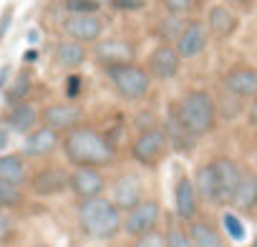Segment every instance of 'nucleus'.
I'll return each mask as SVG.
<instances>
[{
  "mask_svg": "<svg viewBox=\"0 0 257 247\" xmlns=\"http://www.w3.org/2000/svg\"><path fill=\"white\" fill-rule=\"evenodd\" d=\"M237 26H239V18H237L229 8L217 6V8L209 11V18H207V31H209V33H214V36H219V38H229V36L237 31Z\"/></svg>",
  "mask_w": 257,
  "mask_h": 247,
  "instance_id": "obj_24",
  "label": "nucleus"
},
{
  "mask_svg": "<svg viewBox=\"0 0 257 247\" xmlns=\"http://www.w3.org/2000/svg\"><path fill=\"white\" fill-rule=\"evenodd\" d=\"M229 207H234L237 212H252L257 207V177L254 174H242L237 189L232 192Z\"/></svg>",
  "mask_w": 257,
  "mask_h": 247,
  "instance_id": "obj_22",
  "label": "nucleus"
},
{
  "mask_svg": "<svg viewBox=\"0 0 257 247\" xmlns=\"http://www.w3.org/2000/svg\"><path fill=\"white\" fill-rule=\"evenodd\" d=\"M8 144V132H0V149H6Z\"/></svg>",
  "mask_w": 257,
  "mask_h": 247,
  "instance_id": "obj_41",
  "label": "nucleus"
},
{
  "mask_svg": "<svg viewBox=\"0 0 257 247\" xmlns=\"http://www.w3.org/2000/svg\"><path fill=\"white\" fill-rule=\"evenodd\" d=\"M23 202H26V194L18 189V187H11V184H6V182H0V209H18V207H23Z\"/></svg>",
  "mask_w": 257,
  "mask_h": 247,
  "instance_id": "obj_27",
  "label": "nucleus"
},
{
  "mask_svg": "<svg viewBox=\"0 0 257 247\" xmlns=\"http://www.w3.org/2000/svg\"><path fill=\"white\" fill-rule=\"evenodd\" d=\"M58 144H61V139H58V134H56L53 129L38 127V129H33V132L26 137V142H23V154L31 157V159H41V157H48Z\"/></svg>",
  "mask_w": 257,
  "mask_h": 247,
  "instance_id": "obj_18",
  "label": "nucleus"
},
{
  "mask_svg": "<svg viewBox=\"0 0 257 247\" xmlns=\"http://www.w3.org/2000/svg\"><path fill=\"white\" fill-rule=\"evenodd\" d=\"M169 116L182 127V132L197 142L207 137L217 124V103L207 91H187L182 98L172 101Z\"/></svg>",
  "mask_w": 257,
  "mask_h": 247,
  "instance_id": "obj_2",
  "label": "nucleus"
},
{
  "mask_svg": "<svg viewBox=\"0 0 257 247\" xmlns=\"http://www.w3.org/2000/svg\"><path fill=\"white\" fill-rule=\"evenodd\" d=\"M86 58H88V51H86V46H81V43H76V41H61V43H56V48H53V61L61 66V68H68V71H76V68H81L83 63H86Z\"/></svg>",
  "mask_w": 257,
  "mask_h": 247,
  "instance_id": "obj_20",
  "label": "nucleus"
},
{
  "mask_svg": "<svg viewBox=\"0 0 257 247\" xmlns=\"http://www.w3.org/2000/svg\"><path fill=\"white\" fill-rule=\"evenodd\" d=\"M63 8L71 16H98L101 6L91 3V0H63Z\"/></svg>",
  "mask_w": 257,
  "mask_h": 247,
  "instance_id": "obj_29",
  "label": "nucleus"
},
{
  "mask_svg": "<svg viewBox=\"0 0 257 247\" xmlns=\"http://www.w3.org/2000/svg\"><path fill=\"white\" fill-rule=\"evenodd\" d=\"M106 78L108 83L116 88V93L123 101H142L149 93L152 86V76L144 66L139 63H126V66H113L106 68Z\"/></svg>",
  "mask_w": 257,
  "mask_h": 247,
  "instance_id": "obj_4",
  "label": "nucleus"
},
{
  "mask_svg": "<svg viewBox=\"0 0 257 247\" xmlns=\"http://www.w3.org/2000/svg\"><path fill=\"white\" fill-rule=\"evenodd\" d=\"M144 6H147V0H111V8L121 13H134V11H142Z\"/></svg>",
  "mask_w": 257,
  "mask_h": 247,
  "instance_id": "obj_36",
  "label": "nucleus"
},
{
  "mask_svg": "<svg viewBox=\"0 0 257 247\" xmlns=\"http://www.w3.org/2000/svg\"><path fill=\"white\" fill-rule=\"evenodd\" d=\"M212 167H214V177H217V187H219V199H222V204H229L232 192L237 189V184H239V179H242L244 172L229 157L212 159Z\"/></svg>",
  "mask_w": 257,
  "mask_h": 247,
  "instance_id": "obj_17",
  "label": "nucleus"
},
{
  "mask_svg": "<svg viewBox=\"0 0 257 247\" xmlns=\"http://www.w3.org/2000/svg\"><path fill=\"white\" fill-rule=\"evenodd\" d=\"M187 234H189V239H192L194 247H227V242L219 234V229L209 219H202V217H197V219L189 222Z\"/></svg>",
  "mask_w": 257,
  "mask_h": 247,
  "instance_id": "obj_19",
  "label": "nucleus"
},
{
  "mask_svg": "<svg viewBox=\"0 0 257 247\" xmlns=\"http://www.w3.org/2000/svg\"><path fill=\"white\" fill-rule=\"evenodd\" d=\"M68 177L71 172H66L63 167H46L31 177V189L36 197H56L68 189Z\"/></svg>",
  "mask_w": 257,
  "mask_h": 247,
  "instance_id": "obj_14",
  "label": "nucleus"
},
{
  "mask_svg": "<svg viewBox=\"0 0 257 247\" xmlns=\"http://www.w3.org/2000/svg\"><path fill=\"white\" fill-rule=\"evenodd\" d=\"M179 68H182V58L177 53V46L162 43V46H157L149 53L147 71H149L152 78H157V81H172V78H177Z\"/></svg>",
  "mask_w": 257,
  "mask_h": 247,
  "instance_id": "obj_8",
  "label": "nucleus"
},
{
  "mask_svg": "<svg viewBox=\"0 0 257 247\" xmlns=\"http://www.w3.org/2000/svg\"><path fill=\"white\" fill-rule=\"evenodd\" d=\"M134 247H167V239H164V234H162L159 229H154V232L139 237Z\"/></svg>",
  "mask_w": 257,
  "mask_h": 247,
  "instance_id": "obj_35",
  "label": "nucleus"
},
{
  "mask_svg": "<svg viewBox=\"0 0 257 247\" xmlns=\"http://www.w3.org/2000/svg\"><path fill=\"white\" fill-rule=\"evenodd\" d=\"M78 224L91 239H111L123 229V212L108 197H93L78 202Z\"/></svg>",
  "mask_w": 257,
  "mask_h": 247,
  "instance_id": "obj_3",
  "label": "nucleus"
},
{
  "mask_svg": "<svg viewBox=\"0 0 257 247\" xmlns=\"http://www.w3.org/2000/svg\"><path fill=\"white\" fill-rule=\"evenodd\" d=\"M197 3H199V0H164L169 16H184V13H189Z\"/></svg>",
  "mask_w": 257,
  "mask_h": 247,
  "instance_id": "obj_33",
  "label": "nucleus"
},
{
  "mask_svg": "<svg viewBox=\"0 0 257 247\" xmlns=\"http://www.w3.org/2000/svg\"><path fill=\"white\" fill-rule=\"evenodd\" d=\"M222 86L232 98L254 101L257 98V68L249 66H234L222 76Z\"/></svg>",
  "mask_w": 257,
  "mask_h": 247,
  "instance_id": "obj_9",
  "label": "nucleus"
},
{
  "mask_svg": "<svg viewBox=\"0 0 257 247\" xmlns=\"http://www.w3.org/2000/svg\"><path fill=\"white\" fill-rule=\"evenodd\" d=\"M167 147H169V142H167L164 129L149 127V129H144V132L137 137V142H134V147H132V159L139 162L142 167H154V164H159L162 157L167 154Z\"/></svg>",
  "mask_w": 257,
  "mask_h": 247,
  "instance_id": "obj_5",
  "label": "nucleus"
},
{
  "mask_svg": "<svg viewBox=\"0 0 257 247\" xmlns=\"http://www.w3.org/2000/svg\"><path fill=\"white\" fill-rule=\"evenodd\" d=\"M101 33H103V21L98 16H68L63 21V36L81 46L98 43Z\"/></svg>",
  "mask_w": 257,
  "mask_h": 247,
  "instance_id": "obj_11",
  "label": "nucleus"
},
{
  "mask_svg": "<svg viewBox=\"0 0 257 247\" xmlns=\"http://www.w3.org/2000/svg\"><path fill=\"white\" fill-rule=\"evenodd\" d=\"M247 121L252 124V127L257 129V98L249 103V108H247Z\"/></svg>",
  "mask_w": 257,
  "mask_h": 247,
  "instance_id": "obj_37",
  "label": "nucleus"
},
{
  "mask_svg": "<svg viewBox=\"0 0 257 247\" xmlns=\"http://www.w3.org/2000/svg\"><path fill=\"white\" fill-rule=\"evenodd\" d=\"M144 184H142V179L137 177V174H132V172H126V174H121L116 182H113V187H111V202L121 209V212H132L137 204H142L144 202Z\"/></svg>",
  "mask_w": 257,
  "mask_h": 247,
  "instance_id": "obj_13",
  "label": "nucleus"
},
{
  "mask_svg": "<svg viewBox=\"0 0 257 247\" xmlns=\"http://www.w3.org/2000/svg\"><path fill=\"white\" fill-rule=\"evenodd\" d=\"M23 61H26V63L38 61V51H36V48H28V51H26V56H23Z\"/></svg>",
  "mask_w": 257,
  "mask_h": 247,
  "instance_id": "obj_39",
  "label": "nucleus"
},
{
  "mask_svg": "<svg viewBox=\"0 0 257 247\" xmlns=\"http://www.w3.org/2000/svg\"><path fill=\"white\" fill-rule=\"evenodd\" d=\"M28 41H38V31H31L28 33Z\"/></svg>",
  "mask_w": 257,
  "mask_h": 247,
  "instance_id": "obj_42",
  "label": "nucleus"
},
{
  "mask_svg": "<svg viewBox=\"0 0 257 247\" xmlns=\"http://www.w3.org/2000/svg\"><path fill=\"white\" fill-rule=\"evenodd\" d=\"M91 56L96 58V63H101L103 68H113V66H126L134 63L137 56V46L126 38H103L98 43H93Z\"/></svg>",
  "mask_w": 257,
  "mask_h": 247,
  "instance_id": "obj_7",
  "label": "nucleus"
},
{
  "mask_svg": "<svg viewBox=\"0 0 257 247\" xmlns=\"http://www.w3.org/2000/svg\"><path fill=\"white\" fill-rule=\"evenodd\" d=\"M8 73H11V68L6 66V68H0V88H3V83L8 81Z\"/></svg>",
  "mask_w": 257,
  "mask_h": 247,
  "instance_id": "obj_40",
  "label": "nucleus"
},
{
  "mask_svg": "<svg viewBox=\"0 0 257 247\" xmlns=\"http://www.w3.org/2000/svg\"><path fill=\"white\" fill-rule=\"evenodd\" d=\"M106 177L101 169H86V167H78L71 172L68 177V189L83 202V199H93V197H103L106 192Z\"/></svg>",
  "mask_w": 257,
  "mask_h": 247,
  "instance_id": "obj_10",
  "label": "nucleus"
},
{
  "mask_svg": "<svg viewBox=\"0 0 257 247\" xmlns=\"http://www.w3.org/2000/svg\"><path fill=\"white\" fill-rule=\"evenodd\" d=\"M83 111L76 106V103H51L41 111V121H43V127L53 129L56 134H68L71 129L78 127V121H81Z\"/></svg>",
  "mask_w": 257,
  "mask_h": 247,
  "instance_id": "obj_12",
  "label": "nucleus"
},
{
  "mask_svg": "<svg viewBox=\"0 0 257 247\" xmlns=\"http://www.w3.org/2000/svg\"><path fill=\"white\" fill-rule=\"evenodd\" d=\"M11 18H13V16H11V11H8L3 18H0V38H3V36H6V31L11 28Z\"/></svg>",
  "mask_w": 257,
  "mask_h": 247,
  "instance_id": "obj_38",
  "label": "nucleus"
},
{
  "mask_svg": "<svg viewBox=\"0 0 257 247\" xmlns=\"http://www.w3.org/2000/svg\"><path fill=\"white\" fill-rule=\"evenodd\" d=\"M174 212L182 222H192L197 219V212H199V194H197V187L189 177H179V182L174 184Z\"/></svg>",
  "mask_w": 257,
  "mask_h": 247,
  "instance_id": "obj_16",
  "label": "nucleus"
},
{
  "mask_svg": "<svg viewBox=\"0 0 257 247\" xmlns=\"http://www.w3.org/2000/svg\"><path fill=\"white\" fill-rule=\"evenodd\" d=\"M222 224H224V232L232 237V239H237V242H242L244 239V224L239 222V217L237 214H232V212H227L224 217H222Z\"/></svg>",
  "mask_w": 257,
  "mask_h": 247,
  "instance_id": "obj_31",
  "label": "nucleus"
},
{
  "mask_svg": "<svg viewBox=\"0 0 257 247\" xmlns=\"http://www.w3.org/2000/svg\"><path fill=\"white\" fill-rule=\"evenodd\" d=\"M252 247H257V237H254V242H252Z\"/></svg>",
  "mask_w": 257,
  "mask_h": 247,
  "instance_id": "obj_44",
  "label": "nucleus"
},
{
  "mask_svg": "<svg viewBox=\"0 0 257 247\" xmlns=\"http://www.w3.org/2000/svg\"><path fill=\"white\" fill-rule=\"evenodd\" d=\"M38 111L33 103L23 101V103H16L11 106V113H8V127L16 132V134H31L36 129V121H38Z\"/></svg>",
  "mask_w": 257,
  "mask_h": 247,
  "instance_id": "obj_23",
  "label": "nucleus"
},
{
  "mask_svg": "<svg viewBox=\"0 0 257 247\" xmlns=\"http://www.w3.org/2000/svg\"><path fill=\"white\" fill-rule=\"evenodd\" d=\"M61 149L76 169H103L116 162V147L106 139V134L96 132L93 127H81V124L68 134H63Z\"/></svg>",
  "mask_w": 257,
  "mask_h": 247,
  "instance_id": "obj_1",
  "label": "nucleus"
},
{
  "mask_svg": "<svg viewBox=\"0 0 257 247\" xmlns=\"http://www.w3.org/2000/svg\"><path fill=\"white\" fill-rule=\"evenodd\" d=\"M31 88H33L31 73H28V71H23V73H18V76H16V81H13V83L6 88V101H8L11 106H16V103H23V101L28 98Z\"/></svg>",
  "mask_w": 257,
  "mask_h": 247,
  "instance_id": "obj_26",
  "label": "nucleus"
},
{
  "mask_svg": "<svg viewBox=\"0 0 257 247\" xmlns=\"http://www.w3.org/2000/svg\"><path fill=\"white\" fill-rule=\"evenodd\" d=\"M237 3H244V0H237Z\"/></svg>",
  "mask_w": 257,
  "mask_h": 247,
  "instance_id": "obj_45",
  "label": "nucleus"
},
{
  "mask_svg": "<svg viewBox=\"0 0 257 247\" xmlns=\"http://www.w3.org/2000/svg\"><path fill=\"white\" fill-rule=\"evenodd\" d=\"M81 88H83L81 73H71V76L66 78V98H68V101H76V98L81 96Z\"/></svg>",
  "mask_w": 257,
  "mask_h": 247,
  "instance_id": "obj_34",
  "label": "nucleus"
},
{
  "mask_svg": "<svg viewBox=\"0 0 257 247\" xmlns=\"http://www.w3.org/2000/svg\"><path fill=\"white\" fill-rule=\"evenodd\" d=\"M194 187H197L199 199H204V202H209V204H222V199H219V187H217V177H214V167H212V162H207V164H202V167L197 169Z\"/></svg>",
  "mask_w": 257,
  "mask_h": 247,
  "instance_id": "obj_25",
  "label": "nucleus"
},
{
  "mask_svg": "<svg viewBox=\"0 0 257 247\" xmlns=\"http://www.w3.org/2000/svg\"><path fill=\"white\" fill-rule=\"evenodd\" d=\"M184 28H187V23H182L179 21V16H169L162 26H159V36L169 43V41H179V36L184 33Z\"/></svg>",
  "mask_w": 257,
  "mask_h": 247,
  "instance_id": "obj_28",
  "label": "nucleus"
},
{
  "mask_svg": "<svg viewBox=\"0 0 257 247\" xmlns=\"http://www.w3.org/2000/svg\"><path fill=\"white\" fill-rule=\"evenodd\" d=\"M13 234H16V222H13V217H11L6 209H0V244H6Z\"/></svg>",
  "mask_w": 257,
  "mask_h": 247,
  "instance_id": "obj_32",
  "label": "nucleus"
},
{
  "mask_svg": "<svg viewBox=\"0 0 257 247\" xmlns=\"http://www.w3.org/2000/svg\"><path fill=\"white\" fill-rule=\"evenodd\" d=\"M159 217H162V207L157 199H144L142 204H137L132 212L123 214V232L128 237H144L149 232L157 229L159 224Z\"/></svg>",
  "mask_w": 257,
  "mask_h": 247,
  "instance_id": "obj_6",
  "label": "nucleus"
},
{
  "mask_svg": "<svg viewBox=\"0 0 257 247\" xmlns=\"http://www.w3.org/2000/svg\"><path fill=\"white\" fill-rule=\"evenodd\" d=\"M164 239H167V247H194L192 239H189V234H187V229H182L177 224H169Z\"/></svg>",
  "mask_w": 257,
  "mask_h": 247,
  "instance_id": "obj_30",
  "label": "nucleus"
},
{
  "mask_svg": "<svg viewBox=\"0 0 257 247\" xmlns=\"http://www.w3.org/2000/svg\"><path fill=\"white\" fill-rule=\"evenodd\" d=\"M207 43H209V31H207V26L199 23V21H189L187 28H184V33H182L179 41H177V53H179L182 61H184V58H197V56L204 53Z\"/></svg>",
  "mask_w": 257,
  "mask_h": 247,
  "instance_id": "obj_15",
  "label": "nucleus"
},
{
  "mask_svg": "<svg viewBox=\"0 0 257 247\" xmlns=\"http://www.w3.org/2000/svg\"><path fill=\"white\" fill-rule=\"evenodd\" d=\"M0 182H6L11 187H23L28 179V167L21 154H3L0 157Z\"/></svg>",
  "mask_w": 257,
  "mask_h": 247,
  "instance_id": "obj_21",
  "label": "nucleus"
},
{
  "mask_svg": "<svg viewBox=\"0 0 257 247\" xmlns=\"http://www.w3.org/2000/svg\"><path fill=\"white\" fill-rule=\"evenodd\" d=\"M91 3H96V6H106V3H111V0H91Z\"/></svg>",
  "mask_w": 257,
  "mask_h": 247,
  "instance_id": "obj_43",
  "label": "nucleus"
}]
</instances>
